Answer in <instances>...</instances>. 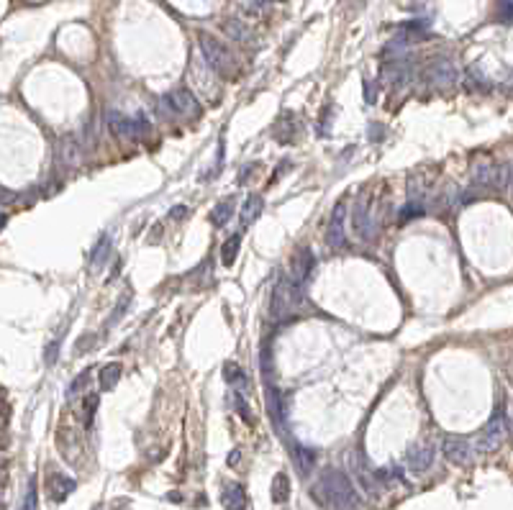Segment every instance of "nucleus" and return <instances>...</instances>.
<instances>
[{
	"instance_id": "36",
	"label": "nucleus",
	"mask_w": 513,
	"mask_h": 510,
	"mask_svg": "<svg viewBox=\"0 0 513 510\" xmlns=\"http://www.w3.org/2000/svg\"><path fill=\"white\" fill-rule=\"evenodd\" d=\"M188 213H190L188 206H175V208L170 210V218H172V221H182V218H185Z\"/></svg>"
},
{
	"instance_id": "31",
	"label": "nucleus",
	"mask_w": 513,
	"mask_h": 510,
	"mask_svg": "<svg viewBox=\"0 0 513 510\" xmlns=\"http://www.w3.org/2000/svg\"><path fill=\"white\" fill-rule=\"evenodd\" d=\"M423 213V206L421 203H408V206L400 210V224H405V221H414L416 215Z\"/></svg>"
},
{
	"instance_id": "10",
	"label": "nucleus",
	"mask_w": 513,
	"mask_h": 510,
	"mask_svg": "<svg viewBox=\"0 0 513 510\" xmlns=\"http://www.w3.org/2000/svg\"><path fill=\"white\" fill-rule=\"evenodd\" d=\"M354 218H351V226H354V231H357V236H360L362 242H369V239H375V233H378V221H375V215H372V208L367 206V200L362 197L360 203L354 206Z\"/></svg>"
},
{
	"instance_id": "16",
	"label": "nucleus",
	"mask_w": 513,
	"mask_h": 510,
	"mask_svg": "<svg viewBox=\"0 0 513 510\" xmlns=\"http://www.w3.org/2000/svg\"><path fill=\"white\" fill-rule=\"evenodd\" d=\"M224 380L234 387L236 393L249 390V377H246V372H244L236 362H224Z\"/></svg>"
},
{
	"instance_id": "24",
	"label": "nucleus",
	"mask_w": 513,
	"mask_h": 510,
	"mask_svg": "<svg viewBox=\"0 0 513 510\" xmlns=\"http://www.w3.org/2000/svg\"><path fill=\"white\" fill-rule=\"evenodd\" d=\"M82 159V149H80V144L75 141L72 136H67L62 141V161L67 164V167H77Z\"/></svg>"
},
{
	"instance_id": "37",
	"label": "nucleus",
	"mask_w": 513,
	"mask_h": 510,
	"mask_svg": "<svg viewBox=\"0 0 513 510\" xmlns=\"http://www.w3.org/2000/svg\"><path fill=\"white\" fill-rule=\"evenodd\" d=\"M254 170H257V164H246V167L239 172V182H246V179H249V175H252Z\"/></svg>"
},
{
	"instance_id": "19",
	"label": "nucleus",
	"mask_w": 513,
	"mask_h": 510,
	"mask_svg": "<svg viewBox=\"0 0 513 510\" xmlns=\"http://www.w3.org/2000/svg\"><path fill=\"white\" fill-rule=\"evenodd\" d=\"M264 210V200L260 195H249L242 206V226H252Z\"/></svg>"
},
{
	"instance_id": "15",
	"label": "nucleus",
	"mask_w": 513,
	"mask_h": 510,
	"mask_svg": "<svg viewBox=\"0 0 513 510\" xmlns=\"http://www.w3.org/2000/svg\"><path fill=\"white\" fill-rule=\"evenodd\" d=\"M110 246H113V242H110V233H103V236L98 239V244H95L93 254H90V272H100V269L108 264Z\"/></svg>"
},
{
	"instance_id": "2",
	"label": "nucleus",
	"mask_w": 513,
	"mask_h": 510,
	"mask_svg": "<svg viewBox=\"0 0 513 510\" xmlns=\"http://www.w3.org/2000/svg\"><path fill=\"white\" fill-rule=\"evenodd\" d=\"M303 290L306 287L300 285V282H296L293 275L280 277L275 290H272V303H270L272 321H285L293 311H298L300 303H303Z\"/></svg>"
},
{
	"instance_id": "25",
	"label": "nucleus",
	"mask_w": 513,
	"mask_h": 510,
	"mask_svg": "<svg viewBox=\"0 0 513 510\" xmlns=\"http://www.w3.org/2000/svg\"><path fill=\"white\" fill-rule=\"evenodd\" d=\"M239 246H242V236L239 233H234V236H229L224 242V246H221V262H224V267H231L236 262V257H239Z\"/></svg>"
},
{
	"instance_id": "9",
	"label": "nucleus",
	"mask_w": 513,
	"mask_h": 510,
	"mask_svg": "<svg viewBox=\"0 0 513 510\" xmlns=\"http://www.w3.org/2000/svg\"><path fill=\"white\" fill-rule=\"evenodd\" d=\"M344 218H347V203H336L331 210V218H329V226H326V246L329 249H342L344 242H347Z\"/></svg>"
},
{
	"instance_id": "22",
	"label": "nucleus",
	"mask_w": 513,
	"mask_h": 510,
	"mask_svg": "<svg viewBox=\"0 0 513 510\" xmlns=\"http://www.w3.org/2000/svg\"><path fill=\"white\" fill-rule=\"evenodd\" d=\"M267 408H270V415L272 421H275V426H278V431L282 433V398H280V393L272 387V382L267 385Z\"/></svg>"
},
{
	"instance_id": "34",
	"label": "nucleus",
	"mask_w": 513,
	"mask_h": 510,
	"mask_svg": "<svg viewBox=\"0 0 513 510\" xmlns=\"http://www.w3.org/2000/svg\"><path fill=\"white\" fill-rule=\"evenodd\" d=\"M126 311H128V297H124V303H118V305H116V311H113V313L108 315V328L118 321V315H124Z\"/></svg>"
},
{
	"instance_id": "26",
	"label": "nucleus",
	"mask_w": 513,
	"mask_h": 510,
	"mask_svg": "<svg viewBox=\"0 0 513 510\" xmlns=\"http://www.w3.org/2000/svg\"><path fill=\"white\" fill-rule=\"evenodd\" d=\"M288 498H290V480L285 472H280V475H275V480H272V500L288 502Z\"/></svg>"
},
{
	"instance_id": "3",
	"label": "nucleus",
	"mask_w": 513,
	"mask_h": 510,
	"mask_svg": "<svg viewBox=\"0 0 513 510\" xmlns=\"http://www.w3.org/2000/svg\"><path fill=\"white\" fill-rule=\"evenodd\" d=\"M198 46H200V54H203L206 64L216 72V75L224 77V75H231V72H234V59H231L229 49L218 41L216 36L198 34Z\"/></svg>"
},
{
	"instance_id": "14",
	"label": "nucleus",
	"mask_w": 513,
	"mask_h": 510,
	"mask_svg": "<svg viewBox=\"0 0 513 510\" xmlns=\"http://www.w3.org/2000/svg\"><path fill=\"white\" fill-rule=\"evenodd\" d=\"M221 502L226 510H246V493L239 482H224L221 487Z\"/></svg>"
},
{
	"instance_id": "21",
	"label": "nucleus",
	"mask_w": 513,
	"mask_h": 510,
	"mask_svg": "<svg viewBox=\"0 0 513 510\" xmlns=\"http://www.w3.org/2000/svg\"><path fill=\"white\" fill-rule=\"evenodd\" d=\"M224 31L229 34V39H234V41H252V28L246 26L244 21H239V18H229L224 23Z\"/></svg>"
},
{
	"instance_id": "35",
	"label": "nucleus",
	"mask_w": 513,
	"mask_h": 510,
	"mask_svg": "<svg viewBox=\"0 0 513 510\" xmlns=\"http://www.w3.org/2000/svg\"><path fill=\"white\" fill-rule=\"evenodd\" d=\"M93 339H95L93 333H88V336H82V339L77 341V346H75V351H77V354H85L88 349H93V344H95Z\"/></svg>"
},
{
	"instance_id": "23",
	"label": "nucleus",
	"mask_w": 513,
	"mask_h": 510,
	"mask_svg": "<svg viewBox=\"0 0 513 510\" xmlns=\"http://www.w3.org/2000/svg\"><path fill=\"white\" fill-rule=\"evenodd\" d=\"M231 213H234V200L226 197L221 203H216V208L211 210V224L213 226H226L231 221Z\"/></svg>"
},
{
	"instance_id": "1",
	"label": "nucleus",
	"mask_w": 513,
	"mask_h": 510,
	"mask_svg": "<svg viewBox=\"0 0 513 510\" xmlns=\"http://www.w3.org/2000/svg\"><path fill=\"white\" fill-rule=\"evenodd\" d=\"M313 498L326 510H360V495L351 480L339 469H326L313 487Z\"/></svg>"
},
{
	"instance_id": "11",
	"label": "nucleus",
	"mask_w": 513,
	"mask_h": 510,
	"mask_svg": "<svg viewBox=\"0 0 513 510\" xmlns=\"http://www.w3.org/2000/svg\"><path fill=\"white\" fill-rule=\"evenodd\" d=\"M313 267H316V257L311 249H298L290 259V275L296 282H300L303 287H308L311 282V275H313Z\"/></svg>"
},
{
	"instance_id": "17",
	"label": "nucleus",
	"mask_w": 513,
	"mask_h": 510,
	"mask_svg": "<svg viewBox=\"0 0 513 510\" xmlns=\"http://www.w3.org/2000/svg\"><path fill=\"white\" fill-rule=\"evenodd\" d=\"M72 493H75V480H70V477L55 475L49 480V495H52L55 502H64Z\"/></svg>"
},
{
	"instance_id": "8",
	"label": "nucleus",
	"mask_w": 513,
	"mask_h": 510,
	"mask_svg": "<svg viewBox=\"0 0 513 510\" xmlns=\"http://www.w3.org/2000/svg\"><path fill=\"white\" fill-rule=\"evenodd\" d=\"M434 457H436V449H434L432 441H416L414 447L405 451V467L416 472V475H423L429 467L434 464Z\"/></svg>"
},
{
	"instance_id": "33",
	"label": "nucleus",
	"mask_w": 513,
	"mask_h": 510,
	"mask_svg": "<svg viewBox=\"0 0 513 510\" xmlns=\"http://www.w3.org/2000/svg\"><path fill=\"white\" fill-rule=\"evenodd\" d=\"M88 377H90V372H88V369H85V372H80V375L75 377V380H72V387H70V393L75 395L77 390H82V387L88 385Z\"/></svg>"
},
{
	"instance_id": "28",
	"label": "nucleus",
	"mask_w": 513,
	"mask_h": 510,
	"mask_svg": "<svg viewBox=\"0 0 513 510\" xmlns=\"http://www.w3.org/2000/svg\"><path fill=\"white\" fill-rule=\"evenodd\" d=\"M37 505H39L37 482L31 480V482H28V487H26V495H23V500H21V505H19V510H37Z\"/></svg>"
},
{
	"instance_id": "5",
	"label": "nucleus",
	"mask_w": 513,
	"mask_h": 510,
	"mask_svg": "<svg viewBox=\"0 0 513 510\" xmlns=\"http://www.w3.org/2000/svg\"><path fill=\"white\" fill-rule=\"evenodd\" d=\"M508 182H513V170L508 164L480 161V164H475V170H472V185H475V188L503 190Z\"/></svg>"
},
{
	"instance_id": "6",
	"label": "nucleus",
	"mask_w": 513,
	"mask_h": 510,
	"mask_svg": "<svg viewBox=\"0 0 513 510\" xmlns=\"http://www.w3.org/2000/svg\"><path fill=\"white\" fill-rule=\"evenodd\" d=\"M505 439V418L501 411L493 413V418L485 423V429L480 431V436L475 439V447L480 454H487V451H495V449L503 444Z\"/></svg>"
},
{
	"instance_id": "12",
	"label": "nucleus",
	"mask_w": 513,
	"mask_h": 510,
	"mask_svg": "<svg viewBox=\"0 0 513 510\" xmlns=\"http://www.w3.org/2000/svg\"><path fill=\"white\" fill-rule=\"evenodd\" d=\"M429 80L441 90L454 88V82H457V67H454V62H449L447 57H439V59L429 67Z\"/></svg>"
},
{
	"instance_id": "4",
	"label": "nucleus",
	"mask_w": 513,
	"mask_h": 510,
	"mask_svg": "<svg viewBox=\"0 0 513 510\" xmlns=\"http://www.w3.org/2000/svg\"><path fill=\"white\" fill-rule=\"evenodd\" d=\"M108 128L110 134L118 136V139H139V136H146L152 131V124L144 113H136V116H124L118 110H108Z\"/></svg>"
},
{
	"instance_id": "38",
	"label": "nucleus",
	"mask_w": 513,
	"mask_h": 510,
	"mask_svg": "<svg viewBox=\"0 0 513 510\" xmlns=\"http://www.w3.org/2000/svg\"><path fill=\"white\" fill-rule=\"evenodd\" d=\"M236 462H239V451H231V457H229V464L236 467Z\"/></svg>"
},
{
	"instance_id": "29",
	"label": "nucleus",
	"mask_w": 513,
	"mask_h": 510,
	"mask_svg": "<svg viewBox=\"0 0 513 510\" xmlns=\"http://www.w3.org/2000/svg\"><path fill=\"white\" fill-rule=\"evenodd\" d=\"M98 403H100V395H88V398H85L82 411H85V426H88V429L93 426V415L98 411Z\"/></svg>"
},
{
	"instance_id": "13",
	"label": "nucleus",
	"mask_w": 513,
	"mask_h": 510,
	"mask_svg": "<svg viewBox=\"0 0 513 510\" xmlns=\"http://www.w3.org/2000/svg\"><path fill=\"white\" fill-rule=\"evenodd\" d=\"M167 98H170L172 108L177 110V116H190V118H198L200 116V103H198V98H195V95H193L188 88L172 90Z\"/></svg>"
},
{
	"instance_id": "32",
	"label": "nucleus",
	"mask_w": 513,
	"mask_h": 510,
	"mask_svg": "<svg viewBox=\"0 0 513 510\" xmlns=\"http://www.w3.org/2000/svg\"><path fill=\"white\" fill-rule=\"evenodd\" d=\"M154 106H157V113H159V118H167V121H170V118L175 116V113H177V110H175V108H172L170 98H164V100H157V103H154Z\"/></svg>"
},
{
	"instance_id": "27",
	"label": "nucleus",
	"mask_w": 513,
	"mask_h": 510,
	"mask_svg": "<svg viewBox=\"0 0 513 510\" xmlns=\"http://www.w3.org/2000/svg\"><path fill=\"white\" fill-rule=\"evenodd\" d=\"M231 398H234L236 413H239V415H242L246 423H254V413H252V408H249V403L244 400V393H236V390H234V395H231Z\"/></svg>"
},
{
	"instance_id": "30",
	"label": "nucleus",
	"mask_w": 513,
	"mask_h": 510,
	"mask_svg": "<svg viewBox=\"0 0 513 510\" xmlns=\"http://www.w3.org/2000/svg\"><path fill=\"white\" fill-rule=\"evenodd\" d=\"M495 18L501 23H513V0H501L495 8Z\"/></svg>"
},
{
	"instance_id": "18",
	"label": "nucleus",
	"mask_w": 513,
	"mask_h": 510,
	"mask_svg": "<svg viewBox=\"0 0 513 510\" xmlns=\"http://www.w3.org/2000/svg\"><path fill=\"white\" fill-rule=\"evenodd\" d=\"M293 462H296V467H298V472H300V475H308V472L313 469V464H316L313 449L300 447V444H293Z\"/></svg>"
},
{
	"instance_id": "7",
	"label": "nucleus",
	"mask_w": 513,
	"mask_h": 510,
	"mask_svg": "<svg viewBox=\"0 0 513 510\" xmlns=\"http://www.w3.org/2000/svg\"><path fill=\"white\" fill-rule=\"evenodd\" d=\"M480 454L475 447V441L465 439V436H447L444 439V457L449 459L452 464L457 467H470Z\"/></svg>"
},
{
	"instance_id": "20",
	"label": "nucleus",
	"mask_w": 513,
	"mask_h": 510,
	"mask_svg": "<svg viewBox=\"0 0 513 510\" xmlns=\"http://www.w3.org/2000/svg\"><path fill=\"white\" fill-rule=\"evenodd\" d=\"M121 364L118 362H108L106 367H100L98 372V382H100V390H113L116 387V382L121 380Z\"/></svg>"
}]
</instances>
